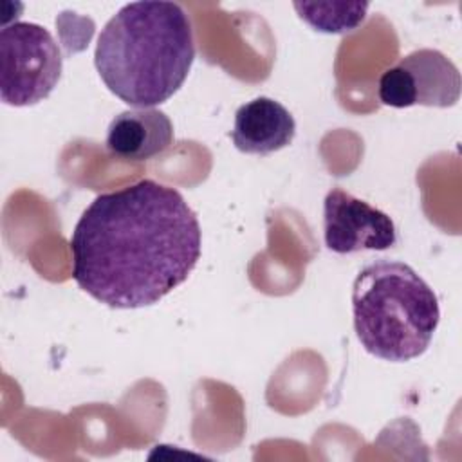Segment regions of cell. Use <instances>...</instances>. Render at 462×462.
<instances>
[{
    "instance_id": "obj_1",
    "label": "cell",
    "mask_w": 462,
    "mask_h": 462,
    "mask_svg": "<svg viewBox=\"0 0 462 462\" xmlns=\"http://www.w3.org/2000/svg\"><path fill=\"white\" fill-rule=\"evenodd\" d=\"M69 244L81 291L112 309H141L188 280L200 258L202 233L175 188L143 179L97 195Z\"/></svg>"
},
{
    "instance_id": "obj_2",
    "label": "cell",
    "mask_w": 462,
    "mask_h": 462,
    "mask_svg": "<svg viewBox=\"0 0 462 462\" xmlns=\"http://www.w3.org/2000/svg\"><path fill=\"white\" fill-rule=\"evenodd\" d=\"M195 60L191 22L175 2L123 5L101 29L94 65L105 87L135 108L168 101Z\"/></svg>"
},
{
    "instance_id": "obj_3",
    "label": "cell",
    "mask_w": 462,
    "mask_h": 462,
    "mask_svg": "<svg viewBox=\"0 0 462 462\" xmlns=\"http://www.w3.org/2000/svg\"><path fill=\"white\" fill-rule=\"evenodd\" d=\"M352 316L356 336L368 354L404 363L428 350L440 307L433 289L408 263L377 260L354 280Z\"/></svg>"
},
{
    "instance_id": "obj_4",
    "label": "cell",
    "mask_w": 462,
    "mask_h": 462,
    "mask_svg": "<svg viewBox=\"0 0 462 462\" xmlns=\"http://www.w3.org/2000/svg\"><path fill=\"white\" fill-rule=\"evenodd\" d=\"M63 58L52 34L32 22H13L0 31V97L11 106H31L58 87Z\"/></svg>"
},
{
    "instance_id": "obj_5",
    "label": "cell",
    "mask_w": 462,
    "mask_h": 462,
    "mask_svg": "<svg viewBox=\"0 0 462 462\" xmlns=\"http://www.w3.org/2000/svg\"><path fill=\"white\" fill-rule=\"evenodd\" d=\"M460 87V72L446 54L437 49H417L381 74L377 96L392 108H448L457 105Z\"/></svg>"
},
{
    "instance_id": "obj_6",
    "label": "cell",
    "mask_w": 462,
    "mask_h": 462,
    "mask_svg": "<svg viewBox=\"0 0 462 462\" xmlns=\"http://www.w3.org/2000/svg\"><path fill=\"white\" fill-rule=\"evenodd\" d=\"M325 245L337 254L386 251L395 245L393 220L343 188H332L323 200Z\"/></svg>"
},
{
    "instance_id": "obj_7",
    "label": "cell",
    "mask_w": 462,
    "mask_h": 462,
    "mask_svg": "<svg viewBox=\"0 0 462 462\" xmlns=\"http://www.w3.org/2000/svg\"><path fill=\"white\" fill-rule=\"evenodd\" d=\"M229 135L242 153L267 155L292 143L296 121L282 103L260 96L235 112V125Z\"/></svg>"
},
{
    "instance_id": "obj_8",
    "label": "cell",
    "mask_w": 462,
    "mask_h": 462,
    "mask_svg": "<svg viewBox=\"0 0 462 462\" xmlns=\"http://www.w3.org/2000/svg\"><path fill=\"white\" fill-rule=\"evenodd\" d=\"M173 141V125L159 108H130L117 114L106 132V150L126 161H146Z\"/></svg>"
},
{
    "instance_id": "obj_9",
    "label": "cell",
    "mask_w": 462,
    "mask_h": 462,
    "mask_svg": "<svg viewBox=\"0 0 462 462\" xmlns=\"http://www.w3.org/2000/svg\"><path fill=\"white\" fill-rule=\"evenodd\" d=\"M298 16L314 31L343 34L363 23L368 2H294Z\"/></svg>"
}]
</instances>
